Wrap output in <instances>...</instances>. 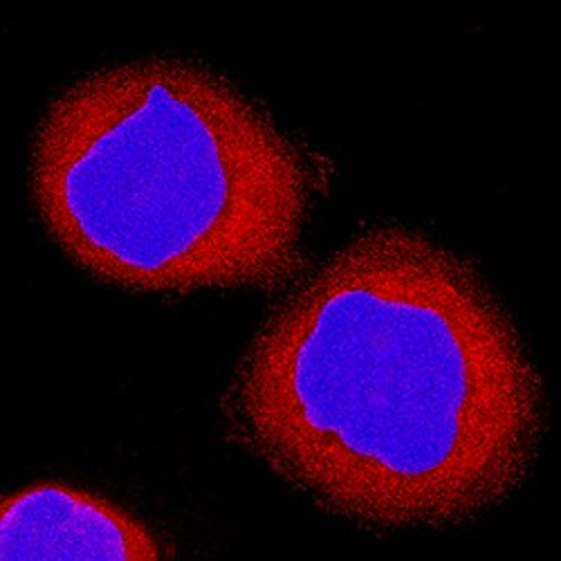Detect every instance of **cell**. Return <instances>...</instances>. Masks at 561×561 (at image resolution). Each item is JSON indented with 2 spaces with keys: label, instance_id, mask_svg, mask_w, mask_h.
<instances>
[{
  "label": "cell",
  "instance_id": "6da1fadb",
  "mask_svg": "<svg viewBox=\"0 0 561 561\" xmlns=\"http://www.w3.org/2000/svg\"><path fill=\"white\" fill-rule=\"evenodd\" d=\"M231 415L272 470L325 510L376 528L447 526L522 485L543 391L474 265L385 225L265 321Z\"/></svg>",
  "mask_w": 561,
  "mask_h": 561
},
{
  "label": "cell",
  "instance_id": "7a4b0ae2",
  "mask_svg": "<svg viewBox=\"0 0 561 561\" xmlns=\"http://www.w3.org/2000/svg\"><path fill=\"white\" fill-rule=\"evenodd\" d=\"M30 182L64 252L128 290L272 286L299 263V149L198 64L133 61L72 83L38 124Z\"/></svg>",
  "mask_w": 561,
  "mask_h": 561
},
{
  "label": "cell",
  "instance_id": "3957f363",
  "mask_svg": "<svg viewBox=\"0 0 561 561\" xmlns=\"http://www.w3.org/2000/svg\"><path fill=\"white\" fill-rule=\"evenodd\" d=\"M3 559H156L158 537L108 499L66 483H34L5 499Z\"/></svg>",
  "mask_w": 561,
  "mask_h": 561
}]
</instances>
